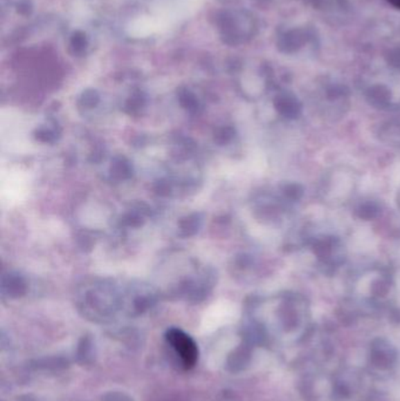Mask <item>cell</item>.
<instances>
[{"mask_svg": "<svg viewBox=\"0 0 400 401\" xmlns=\"http://www.w3.org/2000/svg\"><path fill=\"white\" fill-rule=\"evenodd\" d=\"M389 1L393 5V6L400 8V0H389Z\"/></svg>", "mask_w": 400, "mask_h": 401, "instance_id": "3", "label": "cell"}, {"mask_svg": "<svg viewBox=\"0 0 400 401\" xmlns=\"http://www.w3.org/2000/svg\"><path fill=\"white\" fill-rule=\"evenodd\" d=\"M108 401H129L126 397H121L119 394H114V395H111V400Z\"/></svg>", "mask_w": 400, "mask_h": 401, "instance_id": "2", "label": "cell"}, {"mask_svg": "<svg viewBox=\"0 0 400 401\" xmlns=\"http://www.w3.org/2000/svg\"><path fill=\"white\" fill-rule=\"evenodd\" d=\"M167 340L172 345L182 365L189 370L195 366L199 358V350L194 340L181 330L172 329L167 332Z\"/></svg>", "mask_w": 400, "mask_h": 401, "instance_id": "1", "label": "cell"}]
</instances>
